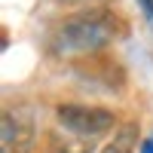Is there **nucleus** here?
I'll use <instances>...</instances> for the list:
<instances>
[{
	"label": "nucleus",
	"instance_id": "obj_1",
	"mask_svg": "<svg viewBox=\"0 0 153 153\" xmlns=\"http://www.w3.org/2000/svg\"><path fill=\"white\" fill-rule=\"evenodd\" d=\"M123 28L126 25L113 16V12H107V9H86V12H76V16H68L58 25L49 49H52L55 55H61V58L92 55L98 49L110 46L120 37Z\"/></svg>",
	"mask_w": 153,
	"mask_h": 153
},
{
	"label": "nucleus",
	"instance_id": "obj_2",
	"mask_svg": "<svg viewBox=\"0 0 153 153\" xmlns=\"http://www.w3.org/2000/svg\"><path fill=\"white\" fill-rule=\"evenodd\" d=\"M55 120L65 132H74V135H83V138H101L117 129V117L113 110L107 107H98V104H58L55 107Z\"/></svg>",
	"mask_w": 153,
	"mask_h": 153
},
{
	"label": "nucleus",
	"instance_id": "obj_3",
	"mask_svg": "<svg viewBox=\"0 0 153 153\" xmlns=\"http://www.w3.org/2000/svg\"><path fill=\"white\" fill-rule=\"evenodd\" d=\"M34 144V126L25 123L19 113H3V153H28Z\"/></svg>",
	"mask_w": 153,
	"mask_h": 153
},
{
	"label": "nucleus",
	"instance_id": "obj_4",
	"mask_svg": "<svg viewBox=\"0 0 153 153\" xmlns=\"http://www.w3.org/2000/svg\"><path fill=\"white\" fill-rule=\"evenodd\" d=\"M49 147H52V153H95L92 138H83L74 132H52L49 135Z\"/></svg>",
	"mask_w": 153,
	"mask_h": 153
},
{
	"label": "nucleus",
	"instance_id": "obj_5",
	"mask_svg": "<svg viewBox=\"0 0 153 153\" xmlns=\"http://www.w3.org/2000/svg\"><path fill=\"white\" fill-rule=\"evenodd\" d=\"M135 144H138V126H123L120 132H113V141L101 150V153H135Z\"/></svg>",
	"mask_w": 153,
	"mask_h": 153
},
{
	"label": "nucleus",
	"instance_id": "obj_6",
	"mask_svg": "<svg viewBox=\"0 0 153 153\" xmlns=\"http://www.w3.org/2000/svg\"><path fill=\"white\" fill-rule=\"evenodd\" d=\"M138 3H141L144 16H147V19H153V0H138Z\"/></svg>",
	"mask_w": 153,
	"mask_h": 153
},
{
	"label": "nucleus",
	"instance_id": "obj_7",
	"mask_svg": "<svg viewBox=\"0 0 153 153\" xmlns=\"http://www.w3.org/2000/svg\"><path fill=\"white\" fill-rule=\"evenodd\" d=\"M141 153H153V138H147V141L141 144Z\"/></svg>",
	"mask_w": 153,
	"mask_h": 153
},
{
	"label": "nucleus",
	"instance_id": "obj_8",
	"mask_svg": "<svg viewBox=\"0 0 153 153\" xmlns=\"http://www.w3.org/2000/svg\"><path fill=\"white\" fill-rule=\"evenodd\" d=\"M61 3H101V0H61Z\"/></svg>",
	"mask_w": 153,
	"mask_h": 153
}]
</instances>
